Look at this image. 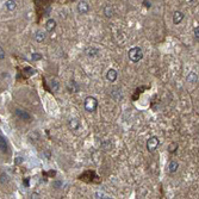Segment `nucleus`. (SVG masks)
I'll return each instance as SVG.
<instances>
[{
	"label": "nucleus",
	"mask_w": 199,
	"mask_h": 199,
	"mask_svg": "<svg viewBox=\"0 0 199 199\" xmlns=\"http://www.w3.org/2000/svg\"><path fill=\"white\" fill-rule=\"evenodd\" d=\"M176 149H178V143H170V144L168 146V151L172 153V154L175 153Z\"/></svg>",
	"instance_id": "6ab92c4d"
},
{
	"label": "nucleus",
	"mask_w": 199,
	"mask_h": 199,
	"mask_svg": "<svg viewBox=\"0 0 199 199\" xmlns=\"http://www.w3.org/2000/svg\"><path fill=\"white\" fill-rule=\"evenodd\" d=\"M50 87L54 89V92H57V91L60 89V83H59V81L55 80V79H51V81H50Z\"/></svg>",
	"instance_id": "a211bd4d"
},
{
	"label": "nucleus",
	"mask_w": 199,
	"mask_h": 199,
	"mask_svg": "<svg viewBox=\"0 0 199 199\" xmlns=\"http://www.w3.org/2000/svg\"><path fill=\"white\" fill-rule=\"evenodd\" d=\"M189 1H191V0H189Z\"/></svg>",
	"instance_id": "393cba45"
},
{
	"label": "nucleus",
	"mask_w": 199,
	"mask_h": 199,
	"mask_svg": "<svg viewBox=\"0 0 199 199\" xmlns=\"http://www.w3.org/2000/svg\"><path fill=\"white\" fill-rule=\"evenodd\" d=\"M0 150H1L3 153H6L9 150V146H7V142L5 140L4 136L0 135Z\"/></svg>",
	"instance_id": "9b49d317"
},
{
	"label": "nucleus",
	"mask_w": 199,
	"mask_h": 199,
	"mask_svg": "<svg viewBox=\"0 0 199 199\" xmlns=\"http://www.w3.org/2000/svg\"><path fill=\"white\" fill-rule=\"evenodd\" d=\"M86 55L88 56V57H95V56H98V54H99V49H97V48H94V47H89V48H87L86 49Z\"/></svg>",
	"instance_id": "6e6552de"
},
{
	"label": "nucleus",
	"mask_w": 199,
	"mask_h": 199,
	"mask_svg": "<svg viewBox=\"0 0 199 199\" xmlns=\"http://www.w3.org/2000/svg\"><path fill=\"white\" fill-rule=\"evenodd\" d=\"M55 28H56V20L55 19H48L47 23H45V30L48 32H51V31L55 30Z\"/></svg>",
	"instance_id": "0eeeda50"
},
{
	"label": "nucleus",
	"mask_w": 199,
	"mask_h": 199,
	"mask_svg": "<svg viewBox=\"0 0 199 199\" xmlns=\"http://www.w3.org/2000/svg\"><path fill=\"white\" fill-rule=\"evenodd\" d=\"M67 87H68L69 92H72V93H74V92H78V91H79V86H78V83H76L75 81H69V82H68V85H67Z\"/></svg>",
	"instance_id": "4468645a"
},
{
	"label": "nucleus",
	"mask_w": 199,
	"mask_h": 199,
	"mask_svg": "<svg viewBox=\"0 0 199 199\" xmlns=\"http://www.w3.org/2000/svg\"><path fill=\"white\" fill-rule=\"evenodd\" d=\"M128 56H129V60L131 62H138L143 59V51L140 47H135V48H131L129 50Z\"/></svg>",
	"instance_id": "f257e3e1"
},
{
	"label": "nucleus",
	"mask_w": 199,
	"mask_h": 199,
	"mask_svg": "<svg viewBox=\"0 0 199 199\" xmlns=\"http://www.w3.org/2000/svg\"><path fill=\"white\" fill-rule=\"evenodd\" d=\"M68 127H69L70 130H78V129L80 128V122H79V119L72 118V119L68 122Z\"/></svg>",
	"instance_id": "1a4fd4ad"
},
{
	"label": "nucleus",
	"mask_w": 199,
	"mask_h": 199,
	"mask_svg": "<svg viewBox=\"0 0 199 199\" xmlns=\"http://www.w3.org/2000/svg\"><path fill=\"white\" fill-rule=\"evenodd\" d=\"M78 11L80 15H86L89 12V5L87 1H85V0H81V1H79L78 4Z\"/></svg>",
	"instance_id": "39448f33"
},
{
	"label": "nucleus",
	"mask_w": 199,
	"mask_h": 199,
	"mask_svg": "<svg viewBox=\"0 0 199 199\" xmlns=\"http://www.w3.org/2000/svg\"><path fill=\"white\" fill-rule=\"evenodd\" d=\"M5 7H6L7 11H15L16 7H17L16 0H7V1L5 3Z\"/></svg>",
	"instance_id": "ddd939ff"
},
{
	"label": "nucleus",
	"mask_w": 199,
	"mask_h": 199,
	"mask_svg": "<svg viewBox=\"0 0 199 199\" xmlns=\"http://www.w3.org/2000/svg\"><path fill=\"white\" fill-rule=\"evenodd\" d=\"M45 32L44 31H42V30H38L36 34H35V41L36 42H38V43H41V42H43L44 40H45Z\"/></svg>",
	"instance_id": "f8f14e48"
},
{
	"label": "nucleus",
	"mask_w": 199,
	"mask_h": 199,
	"mask_svg": "<svg viewBox=\"0 0 199 199\" xmlns=\"http://www.w3.org/2000/svg\"><path fill=\"white\" fill-rule=\"evenodd\" d=\"M22 162H23V157H20V156H18V157L15 160V163H16V165H20Z\"/></svg>",
	"instance_id": "b1692460"
},
{
	"label": "nucleus",
	"mask_w": 199,
	"mask_h": 199,
	"mask_svg": "<svg viewBox=\"0 0 199 199\" xmlns=\"http://www.w3.org/2000/svg\"><path fill=\"white\" fill-rule=\"evenodd\" d=\"M5 51H4V49L1 48V47H0V60H4L5 59Z\"/></svg>",
	"instance_id": "4be33fe9"
},
{
	"label": "nucleus",
	"mask_w": 199,
	"mask_h": 199,
	"mask_svg": "<svg viewBox=\"0 0 199 199\" xmlns=\"http://www.w3.org/2000/svg\"><path fill=\"white\" fill-rule=\"evenodd\" d=\"M83 108L87 112H94L98 108V100L94 97H87L83 102Z\"/></svg>",
	"instance_id": "f03ea898"
},
{
	"label": "nucleus",
	"mask_w": 199,
	"mask_h": 199,
	"mask_svg": "<svg viewBox=\"0 0 199 199\" xmlns=\"http://www.w3.org/2000/svg\"><path fill=\"white\" fill-rule=\"evenodd\" d=\"M182 19H184V13H182V12H180V11L174 12V16H173V23H174V24L181 23Z\"/></svg>",
	"instance_id": "9d476101"
},
{
	"label": "nucleus",
	"mask_w": 199,
	"mask_h": 199,
	"mask_svg": "<svg viewBox=\"0 0 199 199\" xmlns=\"http://www.w3.org/2000/svg\"><path fill=\"white\" fill-rule=\"evenodd\" d=\"M104 15L108 17V18H111L113 16V7L111 5H106L104 7Z\"/></svg>",
	"instance_id": "2eb2a0df"
},
{
	"label": "nucleus",
	"mask_w": 199,
	"mask_h": 199,
	"mask_svg": "<svg viewBox=\"0 0 199 199\" xmlns=\"http://www.w3.org/2000/svg\"><path fill=\"white\" fill-rule=\"evenodd\" d=\"M15 115H16L19 119H22V121H26V122H30V121H31V116H30V113L26 112V111H24V110L17 109V110L15 111Z\"/></svg>",
	"instance_id": "20e7f679"
},
{
	"label": "nucleus",
	"mask_w": 199,
	"mask_h": 199,
	"mask_svg": "<svg viewBox=\"0 0 199 199\" xmlns=\"http://www.w3.org/2000/svg\"><path fill=\"white\" fill-rule=\"evenodd\" d=\"M31 57H32V60L38 61V60H41V59H42V54H40V53H34Z\"/></svg>",
	"instance_id": "412c9836"
},
{
	"label": "nucleus",
	"mask_w": 199,
	"mask_h": 199,
	"mask_svg": "<svg viewBox=\"0 0 199 199\" xmlns=\"http://www.w3.org/2000/svg\"><path fill=\"white\" fill-rule=\"evenodd\" d=\"M194 37L197 38V41L199 40V28H198V26L194 28Z\"/></svg>",
	"instance_id": "5701e85b"
},
{
	"label": "nucleus",
	"mask_w": 199,
	"mask_h": 199,
	"mask_svg": "<svg viewBox=\"0 0 199 199\" xmlns=\"http://www.w3.org/2000/svg\"><path fill=\"white\" fill-rule=\"evenodd\" d=\"M0 181H1V184H3V185L7 184V182H9V175H7V174H5V173H3L1 175H0Z\"/></svg>",
	"instance_id": "aec40b11"
},
{
	"label": "nucleus",
	"mask_w": 199,
	"mask_h": 199,
	"mask_svg": "<svg viewBox=\"0 0 199 199\" xmlns=\"http://www.w3.org/2000/svg\"><path fill=\"white\" fill-rule=\"evenodd\" d=\"M117 76H118V73H117V70L113 69V68L109 69L108 73H106V79H108L110 82H115V81L117 80Z\"/></svg>",
	"instance_id": "423d86ee"
},
{
	"label": "nucleus",
	"mask_w": 199,
	"mask_h": 199,
	"mask_svg": "<svg viewBox=\"0 0 199 199\" xmlns=\"http://www.w3.org/2000/svg\"><path fill=\"white\" fill-rule=\"evenodd\" d=\"M159 144H160L159 137H157V136H151V137H149L148 141H147V150H148L149 153H154V151L157 149Z\"/></svg>",
	"instance_id": "7ed1b4c3"
},
{
	"label": "nucleus",
	"mask_w": 199,
	"mask_h": 199,
	"mask_svg": "<svg viewBox=\"0 0 199 199\" xmlns=\"http://www.w3.org/2000/svg\"><path fill=\"white\" fill-rule=\"evenodd\" d=\"M187 81L188 82H191V83H195L197 81H198V75L194 73V72H191L188 75H187Z\"/></svg>",
	"instance_id": "dca6fc26"
},
{
	"label": "nucleus",
	"mask_w": 199,
	"mask_h": 199,
	"mask_svg": "<svg viewBox=\"0 0 199 199\" xmlns=\"http://www.w3.org/2000/svg\"><path fill=\"white\" fill-rule=\"evenodd\" d=\"M178 168H179V163H178V162H175V161H170V162H169V165H168V170H169L170 173H175V172L178 170Z\"/></svg>",
	"instance_id": "f3484780"
}]
</instances>
